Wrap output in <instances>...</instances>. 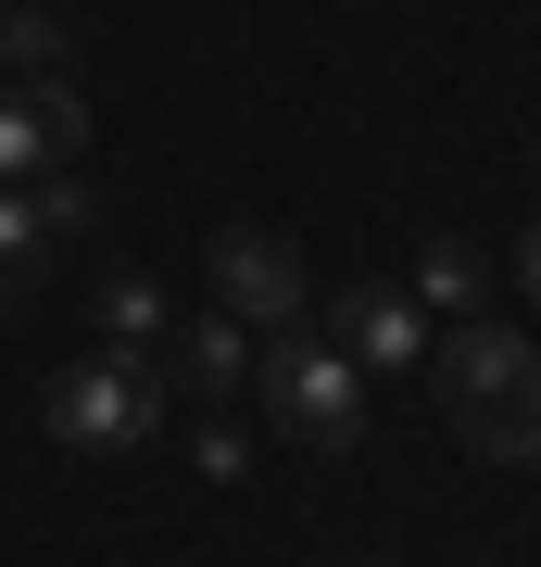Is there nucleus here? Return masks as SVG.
<instances>
[{
	"label": "nucleus",
	"instance_id": "39448f33",
	"mask_svg": "<svg viewBox=\"0 0 541 567\" xmlns=\"http://www.w3.org/2000/svg\"><path fill=\"white\" fill-rule=\"evenodd\" d=\"M215 303L240 328H302L315 278H302V252L278 240V227H215Z\"/></svg>",
	"mask_w": 541,
	"mask_h": 567
},
{
	"label": "nucleus",
	"instance_id": "20e7f679",
	"mask_svg": "<svg viewBox=\"0 0 541 567\" xmlns=\"http://www.w3.org/2000/svg\"><path fill=\"white\" fill-rule=\"evenodd\" d=\"M76 152H89V102H76V89H63V76H39V89L0 76V189L76 177Z\"/></svg>",
	"mask_w": 541,
	"mask_h": 567
},
{
	"label": "nucleus",
	"instance_id": "f257e3e1",
	"mask_svg": "<svg viewBox=\"0 0 541 567\" xmlns=\"http://www.w3.org/2000/svg\"><path fill=\"white\" fill-rule=\"evenodd\" d=\"M441 416L466 429V454L529 466V454H541V353L517 341V328L466 316L454 341H441Z\"/></svg>",
	"mask_w": 541,
	"mask_h": 567
},
{
	"label": "nucleus",
	"instance_id": "1a4fd4ad",
	"mask_svg": "<svg viewBox=\"0 0 541 567\" xmlns=\"http://www.w3.org/2000/svg\"><path fill=\"white\" fill-rule=\"evenodd\" d=\"M39 265H51V227H39V203H25V189H0V316H25Z\"/></svg>",
	"mask_w": 541,
	"mask_h": 567
},
{
	"label": "nucleus",
	"instance_id": "6e6552de",
	"mask_svg": "<svg viewBox=\"0 0 541 567\" xmlns=\"http://www.w3.org/2000/svg\"><path fill=\"white\" fill-rule=\"evenodd\" d=\"M0 76H13V89H39V76H76V39H63V25L39 13V0H13V13H0Z\"/></svg>",
	"mask_w": 541,
	"mask_h": 567
},
{
	"label": "nucleus",
	"instance_id": "0eeeda50",
	"mask_svg": "<svg viewBox=\"0 0 541 567\" xmlns=\"http://www.w3.org/2000/svg\"><path fill=\"white\" fill-rule=\"evenodd\" d=\"M164 379H177L189 404H240V391H252V328H240V316L177 328V365H164Z\"/></svg>",
	"mask_w": 541,
	"mask_h": 567
},
{
	"label": "nucleus",
	"instance_id": "ddd939ff",
	"mask_svg": "<svg viewBox=\"0 0 541 567\" xmlns=\"http://www.w3.org/2000/svg\"><path fill=\"white\" fill-rule=\"evenodd\" d=\"M517 290H541V227H529V240H517Z\"/></svg>",
	"mask_w": 541,
	"mask_h": 567
},
{
	"label": "nucleus",
	"instance_id": "9d476101",
	"mask_svg": "<svg viewBox=\"0 0 541 567\" xmlns=\"http://www.w3.org/2000/svg\"><path fill=\"white\" fill-rule=\"evenodd\" d=\"M403 290H416L428 316H479V252H466V240H428V252H416V278H403Z\"/></svg>",
	"mask_w": 541,
	"mask_h": 567
},
{
	"label": "nucleus",
	"instance_id": "4468645a",
	"mask_svg": "<svg viewBox=\"0 0 541 567\" xmlns=\"http://www.w3.org/2000/svg\"><path fill=\"white\" fill-rule=\"evenodd\" d=\"M0 13H13V0H0Z\"/></svg>",
	"mask_w": 541,
	"mask_h": 567
},
{
	"label": "nucleus",
	"instance_id": "7ed1b4c3",
	"mask_svg": "<svg viewBox=\"0 0 541 567\" xmlns=\"http://www.w3.org/2000/svg\"><path fill=\"white\" fill-rule=\"evenodd\" d=\"M252 391H264V416H278L290 442H315V454H353L365 442V365L341 341H315V328L264 341L252 353Z\"/></svg>",
	"mask_w": 541,
	"mask_h": 567
},
{
	"label": "nucleus",
	"instance_id": "f03ea898",
	"mask_svg": "<svg viewBox=\"0 0 541 567\" xmlns=\"http://www.w3.org/2000/svg\"><path fill=\"white\" fill-rule=\"evenodd\" d=\"M164 404H177V379H164L152 353H89V365H63V379L39 391V429L63 454H139Z\"/></svg>",
	"mask_w": 541,
	"mask_h": 567
},
{
	"label": "nucleus",
	"instance_id": "9b49d317",
	"mask_svg": "<svg viewBox=\"0 0 541 567\" xmlns=\"http://www.w3.org/2000/svg\"><path fill=\"white\" fill-rule=\"evenodd\" d=\"M101 341H114V353H152L164 341V290L152 278H101Z\"/></svg>",
	"mask_w": 541,
	"mask_h": 567
},
{
	"label": "nucleus",
	"instance_id": "f8f14e48",
	"mask_svg": "<svg viewBox=\"0 0 541 567\" xmlns=\"http://www.w3.org/2000/svg\"><path fill=\"white\" fill-rule=\"evenodd\" d=\"M240 466H252V442H240V429L215 416V429H201V480H240Z\"/></svg>",
	"mask_w": 541,
	"mask_h": 567
},
{
	"label": "nucleus",
	"instance_id": "423d86ee",
	"mask_svg": "<svg viewBox=\"0 0 541 567\" xmlns=\"http://www.w3.org/2000/svg\"><path fill=\"white\" fill-rule=\"evenodd\" d=\"M341 353L365 365V379H416V365H428V303L391 290V278L341 290Z\"/></svg>",
	"mask_w": 541,
	"mask_h": 567
}]
</instances>
